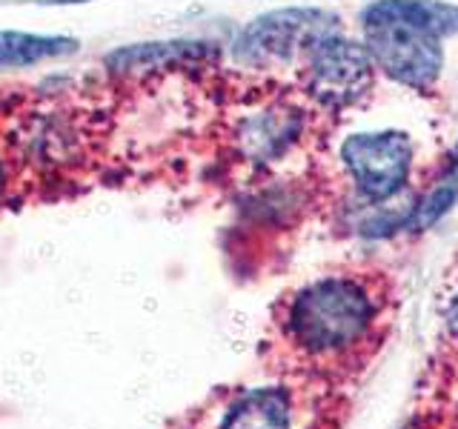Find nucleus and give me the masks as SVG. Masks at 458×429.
Here are the masks:
<instances>
[{
    "label": "nucleus",
    "instance_id": "1",
    "mask_svg": "<svg viewBox=\"0 0 458 429\" xmlns=\"http://www.w3.org/2000/svg\"><path fill=\"white\" fill-rule=\"evenodd\" d=\"M376 304L355 278H321L304 286L290 304V332L312 355H333L361 341Z\"/></svg>",
    "mask_w": 458,
    "mask_h": 429
},
{
    "label": "nucleus",
    "instance_id": "15",
    "mask_svg": "<svg viewBox=\"0 0 458 429\" xmlns=\"http://www.w3.org/2000/svg\"><path fill=\"white\" fill-rule=\"evenodd\" d=\"M0 198H4V166H0Z\"/></svg>",
    "mask_w": 458,
    "mask_h": 429
},
{
    "label": "nucleus",
    "instance_id": "10",
    "mask_svg": "<svg viewBox=\"0 0 458 429\" xmlns=\"http://www.w3.org/2000/svg\"><path fill=\"white\" fill-rule=\"evenodd\" d=\"M78 49V40L61 35H29V32H0V69L32 66L47 57H61Z\"/></svg>",
    "mask_w": 458,
    "mask_h": 429
},
{
    "label": "nucleus",
    "instance_id": "5",
    "mask_svg": "<svg viewBox=\"0 0 458 429\" xmlns=\"http://www.w3.org/2000/svg\"><path fill=\"white\" fill-rule=\"evenodd\" d=\"M412 140L404 132L350 135L341 143V164L355 186V192L369 204H381L398 195L412 172Z\"/></svg>",
    "mask_w": 458,
    "mask_h": 429
},
{
    "label": "nucleus",
    "instance_id": "9",
    "mask_svg": "<svg viewBox=\"0 0 458 429\" xmlns=\"http://www.w3.org/2000/svg\"><path fill=\"white\" fill-rule=\"evenodd\" d=\"M224 429H293L286 395L278 390H255L243 395L226 415Z\"/></svg>",
    "mask_w": 458,
    "mask_h": 429
},
{
    "label": "nucleus",
    "instance_id": "3",
    "mask_svg": "<svg viewBox=\"0 0 458 429\" xmlns=\"http://www.w3.org/2000/svg\"><path fill=\"white\" fill-rule=\"evenodd\" d=\"M338 32V18L324 9H276L243 26L233 55L243 66H276L295 57L304 61L315 40Z\"/></svg>",
    "mask_w": 458,
    "mask_h": 429
},
{
    "label": "nucleus",
    "instance_id": "11",
    "mask_svg": "<svg viewBox=\"0 0 458 429\" xmlns=\"http://www.w3.org/2000/svg\"><path fill=\"white\" fill-rule=\"evenodd\" d=\"M455 200H458V186L444 178V183H438L436 189L421 200L419 209H415V226H421V229L433 226L441 214H447L453 209Z\"/></svg>",
    "mask_w": 458,
    "mask_h": 429
},
{
    "label": "nucleus",
    "instance_id": "8",
    "mask_svg": "<svg viewBox=\"0 0 458 429\" xmlns=\"http://www.w3.org/2000/svg\"><path fill=\"white\" fill-rule=\"evenodd\" d=\"M209 43L198 40H169V43H138L123 46L106 57V66L118 75H138V72L169 69L181 63H195L209 57Z\"/></svg>",
    "mask_w": 458,
    "mask_h": 429
},
{
    "label": "nucleus",
    "instance_id": "13",
    "mask_svg": "<svg viewBox=\"0 0 458 429\" xmlns=\"http://www.w3.org/2000/svg\"><path fill=\"white\" fill-rule=\"evenodd\" d=\"M38 4H86V0H38Z\"/></svg>",
    "mask_w": 458,
    "mask_h": 429
},
{
    "label": "nucleus",
    "instance_id": "6",
    "mask_svg": "<svg viewBox=\"0 0 458 429\" xmlns=\"http://www.w3.org/2000/svg\"><path fill=\"white\" fill-rule=\"evenodd\" d=\"M304 132V118L298 109L272 106L241 126V147L252 161H276Z\"/></svg>",
    "mask_w": 458,
    "mask_h": 429
},
{
    "label": "nucleus",
    "instance_id": "12",
    "mask_svg": "<svg viewBox=\"0 0 458 429\" xmlns=\"http://www.w3.org/2000/svg\"><path fill=\"white\" fill-rule=\"evenodd\" d=\"M447 181L458 186V143H455V149L450 155V172H447Z\"/></svg>",
    "mask_w": 458,
    "mask_h": 429
},
{
    "label": "nucleus",
    "instance_id": "2",
    "mask_svg": "<svg viewBox=\"0 0 458 429\" xmlns=\"http://www.w3.org/2000/svg\"><path fill=\"white\" fill-rule=\"evenodd\" d=\"M376 63L364 43L329 32L304 55V86L324 109H347L358 104L376 83Z\"/></svg>",
    "mask_w": 458,
    "mask_h": 429
},
{
    "label": "nucleus",
    "instance_id": "7",
    "mask_svg": "<svg viewBox=\"0 0 458 429\" xmlns=\"http://www.w3.org/2000/svg\"><path fill=\"white\" fill-rule=\"evenodd\" d=\"M372 21L407 23L438 38H450L458 32V6L441 0H376L361 14V23Z\"/></svg>",
    "mask_w": 458,
    "mask_h": 429
},
{
    "label": "nucleus",
    "instance_id": "4",
    "mask_svg": "<svg viewBox=\"0 0 458 429\" xmlns=\"http://www.w3.org/2000/svg\"><path fill=\"white\" fill-rule=\"evenodd\" d=\"M364 46L378 72L386 78L410 86V89H429L444 69L441 38L424 29L393 21L364 23Z\"/></svg>",
    "mask_w": 458,
    "mask_h": 429
},
{
    "label": "nucleus",
    "instance_id": "14",
    "mask_svg": "<svg viewBox=\"0 0 458 429\" xmlns=\"http://www.w3.org/2000/svg\"><path fill=\"white\" fill-rule=\"evenodd\" d=\"M450 324H453V329L458 332V300H455V307H453V315H450Z\"/></svg>",
    "mask_w": 458,
    "mask_h": 429
}]
</instances>
